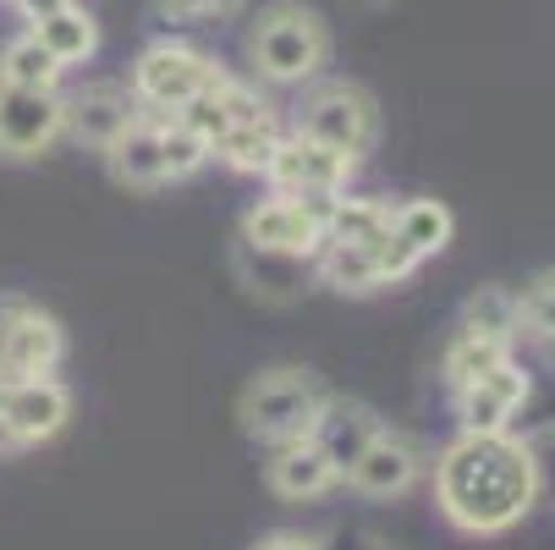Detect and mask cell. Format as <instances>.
Wrapping results in <instances>:
<instances>
[{
	"label": "cell",
	"instance_id": "cell-1",
	"mask_svg": "<svg viewBox=\"0 0 555 550\" xmlns=\"http://www.w3.org/2000/svg\"><path fill=\"white\" fill-rule=\"evenodd\" d=\"M539 490H544L539 457L512 430H495V435L462 430L435 462V507L451 528L473 539L517 528L533 512Z\"/></svg>",
	"mask_w": 555,
	"mask_h": 550
},
{
	"label": "cell",
	"instance_id": "cell-2",
	"mask_svg": "<svg viewBox=\"0 0 555 550\" xmlns=\"http://www.w3.org/2000/svg\"><path fill=\"white\" fill-rule=\"evenodd\" d=\"M248 55L270 84H308L331 61V28L320 23V12L297 7V0H275L248 34Z\"/></svg>",
	"mask_w": 555,
	"mask_h": 550
},
{
	"label": "cell",
	"instance_id": "cell-3",
	"mask_svg": "<svg viewBox=\"0 0 555 550\" xmlns=\"http://www.w3.org/2000/svg\"><path fill=\"white\" fill-rule=\"evenodd\" d=\"M325 408V391L313 374L302 369H264L259 380H248L243 402H236V419H243V430L264 446H286V440H302L313 430V419H320Z\"/></svg>",
	"mask_w": 555,
	"mask_h": 550
},
{
	"label": "cell",
	"instance_id": "cell-4",
	"mask_svg": "<svg viewBox=\"0 0 555 550\" xmlns=\"http://www.w3.org/2000/svg\"><path fill=\"white\" fill-rule=\"evenodd\" d=\"M215 84H220V61H209L182 39H160L132 61V100L149 105L154 116H177L188 100L209 94Z\"/></svg>",
	"mask_w": 555,
	"mask_h": 550
},
{
	"label": "cell",
	"instance_id": "cell-5",
	"mask_svg": "<svg viewBox=\"0 0 555 550\" xmlns=\"http://www.w3.org/2000/svg\"><path fill=\"white\" fill-rule=\"evenodd\" d=\"M297 132L313 138V143H331V149L352 154V161H363V154L374 149V138H379V105L358 84H320L302 100Z\"/></svg>",
	"mask_w": 555,
	"mask_h": 550
},
{
	"label": "cell",
	"instance_id": "cell-6",
	"mask_svg": "<svg viewBox=\"0 0 555 550\" xmlns=\"http://www.w3.org/2000/svg\"><path fill=\"white\" fill-rule=\"evenodd\" d=\"M352 171H358L352 154H341L331 143H313L302 132L281 138L275 154H270V166H264L270 188L286 193V199H302V193H347Z\"/></svg>",
	"mask_w": 555,
	"mask_h": 550
},
{
	"label": "cell",
	"instance_id": "cell-7",
	"mask_svg": "<svg viewBox=\"0 0 555 550\" xmlns=\"http://www.w3.org/2000/svg\"><path fill=\"white\" fill-rule=\"evenodd\" d=\"M66 419H72V397H66V385L55 374L12 380L7 402H0V451L39 446V440L61 435Z\"/></svg>",
	"mask_w": 555,
	"mask_h": 550
},
{
	"label": "cell",
	"instance_id": "cell-8",
	"mask_svg": "<svg viewBox=\"0 0 555 550\" xmlns=\"http://www.w3.org/2000/svg\"><path fill=\"white\" fill-rule=\"evenodd\" d=\"M66 132V100L55 89H12L0 84V154L34 161Z\"/></svg>",
	"mask_w": 555,
	"mask_h": 550
},
{
	"label": "cell",
	"instance_id": "cell-9",
	"mask_svg": "<svg viewBox=\"0 0 555 550\" xmlns=\"http://www.w3.org/2000/svg\"><path fill=\"white\" fill-rule=\"evenodd\" d=\"M243 243L259 254H275V259H313L325 248V226L308 215L302 199L275 193L243 215Z\"/></svg>",
	"mask_w": 555,
	"mask_h": 550
},
{
	"label": "cell",
	"instance_id": "cell-10",
	"mask_svg": "<svg viewBox=\"0 0 555 550\" xmlns=\"http://www.w3.org/2000/svg\"><path fill=\"white\" fill-rule=\"evenodd\" d=\"M528 402V369L501 358L495 369H485L479 380L456 385V419L467 435H495L512 430V413Z\"/></svg>",
	"mask_w": 555,
	"mask_h": 550
},
{
	"label": "cell",
	"instance_id": "cell-11",
	"mask_svg": "<svg viewBox=\"0 0 555 550\" xmlns=\"http://www.w3.org/2000/svg\"><path fill=\"white\" fill-rule=\"evenodd\" d=\"M7 308V336H0V374L7 380H34V374H55L66 336L50 314L28 308V303H0Z\"/></svg>",
	"mask_w": 555,
	"mask_h": 550
},
{
	"label": "cell",
	"instance_id": "cell-12",
	"mask_svg": "<svg viewBox=\"0 0 555 550\" xmlns=\"http://www.w3.org/2000/svg\"><path fill=\"white\" fill-rule=\"evenodd\" d=\"M418 468H424V457L402 440V435H374L369 446H363V457L347 468V485L358 490V496H374V501H390V496H402V490H413V479H418Z\"/></svg>",
	"mask_w": 555,
	"mask_h": 550
},
{
	"label": "cell",
	"instance_id": "cell-13",
	"mask_svg": "<svg viewBox=\"0 0 555 550\" xmlns=\"http://www.w3.org/2000/svg\"><path fill=\"white\" fill-rule=\"evenodd\" d=\"M132 116H138V100L116 84H89L83 94L66 100V132L89 149H111L127 132Z\"/></svg>",
	"mask_w": 555,
	"mask_h": 550
},
{
	"label": "cell",
	"instance_id": "cell-14",
	"mask_svg": "<svg viewBox=\"0 0 555 550\" xmlns=\"http://www.w3.org/2000/svg\"><path fill=\"white\" fill-rule=\"evenodd\" d=\"M264 479H270V490H275L281 501H320L331 485H341V474L331 468V457L313 446L308 435L275 446V457H270V468H264Z\"/></svg>",
	"mask_w": 555,
	"mask_h": 550
},
{
	"label": "cell",
	"instance_id": "cell-15",
	"mask_svg": "<svg viewBox=\"0 0 555 550\" xmlns=\"http://www.w3.org/2000/svg\"><path fill=\"white\" fill-rule=\"evenodd\" d=\"M374 435H379V419H374L369 408H358V402H331V397H325L320 419H313V430H308V440L331 457V468H336L341 479H347V468L363 457V446H369Z\"/></svg>",
	"mask_w": 555,
	"mask_h": 550
},
{
	"label": "cell",
	"instance_id": "cell-16",
	"mask_svg": "<svg viewBox=\"0 0 555 550\" xmlns=\"http://www.w3.org/2000/svg\"><path fill=\"white\" fill-rule=\"evenodd\" d=\"M105 161H111V177L121 188H160L171 182L166 177V154H160V116H132L127 132L105 149Z\"/></svg>",
	"mask_w": 555,
	"mask_h": 550
},
{
	"label": "cell",
	"instance_id": "cell-17",
	"mask_svg": "<svg viewBox=\"0 0 555 550\" xmlns=\"http://www.w3.org/2000/svg\"><path fill=\"white\" fill-rule=\"evenodd\" d=\"M390 231H396V238H402L418 259H429V254H440V248L451 243L456 220H451V209L435 204V199H408V204L390 209Z\"/></svg>",
	"mask_w": 555,
	"mask_h": 550
},
{
	"label": "cell",
	"instance_id": "cell-18",
	"mask_svg": "<svg viewBox=\"0 0 555 550\" xmlns=\"http://www.w3.org/2000/svg\"><path fill=\"white\" fill-rule=\"evenodd\" d=\"M34 34H39V44H44L61 66H77V61H89V55L100 50V23H94L83 7H61V12L39 17Z\"/></svg>",
	"mask_w": 555,
	"mask_h": 550
},
{
	"label": "cell",
	"instance_id": "cell-19",
	"mask_svg": "<svg viewBox=\"0 0 555 550\" xmlns=\"http://www.w3.org/2000/svg\"><path fill=\"white\" fill-rule=\"evenodd\" d=\"M320 276H325V286H336V292H352V297H363V292H379L385 281H379V259H374V243H325L320 254Z\"/></svg>",
	"mask_w": 555,
	"mask_h": 550
},
{
	"label": "cell",
	"instance_id": "cell-20",
	"mask_svg": "<svg viewBox=\"0 0 555 550\" xmlns=\"http://www.w3.org/2000/svg\"><path fill=\"white\" fill-rule=\"evenodd\" d=\"M281 132H275V116L264 121H231L220 138H215V161H225L231 171H264L270 154H275Z\"/></svg>",
	"mask_w": 555,
	"mask_h": 550
},
{
	"label": "cell",
	"instance_id": "cell-21",
	"mask_svg": "<svg viewBox=\"0 0 555 550\" xmlns=\"http://www.w3.org/2000/svg\"><path fill=\"white\" fill-rule=\"evenodd\" d=\"M0 84H12V89H55L61 84V61L28 28V34H17L7 50H0Z\"/></svg>",
	"mask_w": 555,
	"mask_h": 550
},
{
	"label": "cell",
	"instance_id": "cell-22",
	"mask_svg": "<svg viewBox=\"0 0 555 550\" xmlns=\"http://www.w3.org/2000/svg\"><path fill=\"white\" fill-rule=\"evenodd\" d=\"M501 358H512V342L462 325V331L451 336V347H446V380H451V391H456V385H467V380H479V374H485V369H495Z\"/></svg>",
	"mask_w": 555,
	"mask_h": 550
},
{
	"label": "cell",
	"instance_id": "cell-23",
	"mask_svg": "<svg viewBox=\"0 0 555 550\" xmlns=\"http://www.w3.org/2000/svg\"><path fill=\"white\" fill-rule=\"evenodd\" d=\"M390 231V204L379 199H336L325 220V243H379Z\"/></svg>",
	"mask_w": 555,
	"mask_h": 550
},
{
	"label": "cell",
	"instance_id": "cell-24",
	"mask_svg": "<svg viewBox=\"0 0 555 550\" xmlns=\"http://www.w3.org/2000/svg\"><path fill=\"white\" fill-rule=\"evenodd\" d=\"M160 154H166V177H193L215 161V143L182 116H160Z\"/></svg>",
	"mask_w": 555,
	"mask_h": 550
},
{
	"label": "cell",
	"instance_id": "cell-25",
	"mask_svg": "<svg viewBox=\"0 0 555 550\" xmlns=\"http://www.w3.org/2000/svg\"><path fill=\"white\" fill-rule=\"evenodd\" d=\"M462 325H473V331H485V336L512 342V336L522 331V325H517V292H506V286H479V292L467 297Z\"/></svg>",
	"mask_w": 555,
	"mask_h": 550
},
{
	"label": "cell",
	"instance_id": "cell-26",
	"mask_svg": "<svg viewBox=\"0 0 555 550\" xmlns=\"http://www.w3.org/2000/svg\"><path fill=\"white\" fill-rule=\"evenodd\" d=\"M517 325L544 336V342H555V270L528 281V292L517 297Z\"/></svg>",
	"mask_w": 555,
	"mask_h": 550
},
{
	"label": "cell",
	"instance_id": "cell-27",
	"mask_svg": "<svg viewBox=\"0 0 555 550\" xmlns=\"http://www.w3.org/2000/svg\"><path fill=\"white\" fill-rule=\"evenodd\" d=\"M215 100H220V111H225V121H264L270 116V105L248 89V84H236L231 72H220V84L209 89Z\"/></svg>",
	"mask_w": 555,
	"mask_h": 550
},
{
	"label": "cell",
	"instance_id": "cell-28",
	"mask_svg": "<svg viewBox=\"0 0 555 550\" xmlns=\"http://www.w3.org/2000/svg\"><path fill=\"white\" fill-rule=\"evenodd\" d=\"M374 259H379V281H385V286H390V281H408V276L424 265V259H418L402 238H396V231H385V238L374 243Z\"/></svg>",
	"mask_w": 555,
	"mask_h": 550
},
{
	"label": "cell",
	"instance_id": "cell-29",
	"mask_svg": "<svg viewBox=\"0 0 555 550\" xmlns=\"http://www.w3.org/2000/svg\"><path fill=\"white\" fill-rule=\"evenodd\" d=\"M149 7L171 23H204V17H231L243 0H149Z\"/></svg>",
	"mask_w": 555,
	"mask_h": 550
},
{
	"label": "cell",
	"instance_id": "cell-30",
	"mask_svg": "<svg viewBox=\"0 0 555 550\" xmlns=\"http://www.w3.org/2000/svg\"><path fill=\"white\" fill-rule=\"evenodd\" d=\"M254 550H325L313 534H297V528H275V534H264Z\"/></svg>",
	"mask_w": 555,
	"mask_h": 550
},
{
	"label": "cell",
	"instance_id": "cell-31",
	"mask_svg": "<svg viewBox=\"0 0 555 550\" xmlns=\"http://www.w3.org/2000/svg\"><path fill=\"white\" fill-rule=\"evenodd\" d=\"M12 7L28 17V23H39V17H50V12H61V7H72V0H12Z\"/></svg>",
	"mask_w": 555,
	"mask_h": 550
},
{
	"label": "cell",
	"instance_id": "cell-32",
	"mask_svg": "<svg viewBox=\"0 0 555 550\" xmlns=\"http://www.w3.org/2000/svg\"><path fill=\"white\" fill-rule=\"evenodd\" d=\"M7 391H12V380H7V374H0V402H7Z\"/></svg>",
	"mask_w": 555,
	"mask_h": 550
}]
</instances>
